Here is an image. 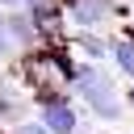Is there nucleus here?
I'll return each mask as SVG.
<instances>
[{
	"label": "nucleus",
	"instance_id": "7ed1b4c3",
	"mask_svg": "<svg viewBox=\"0 0 134 134\" xmlns=\"http://www.w3.org/2000/svg\"><path fill=\"white\" fill-rule=\"evenodd\" d=\"M105 13H109L105 0H75V4H71V17H75L80 25H92V21H100Z\"/></svg>",
	"mask_w": 134,
	"mask_h": 134
},
{
	"label": "nucleus",
	"instance_id": "f257e3e1",
	"mask_svg": "<svg viewBox=\"0 0 134 134\" xmlns=\"http://www.w3.org/2000/svg\"><path fill=\"white\" fill-rule=\"evenodd\" d=\"M75 84H80V92L88 96V105H92L100 117H109V121H113V117L121 113V105L113 100V84H109V80H105L96 67H84V71L75 75Z\"/></svg>",
	"mask_w": 134,
	"mask_h": 134
},
{
	"label": "nucleus",
	"instance_id": "6e6552de",
	"mask_svg": "<svg viewBox=\"0 0 134 134\" xmlns=\"http://www.w3.org/2000/svg\"><path fill=\"white\" fill-rule=\"evenodd\" d=\"M130 96H134V88H130Z\"/></svg>",
	"mask_w": 134,
	"mask_h": 134
},
{
	"label": "nucleus",
	"instance_id": "39448f33",
	"mask_svg": "<svg viewBox=\"0 0 134 134\" xmlns=\"http://www.w3.org/2000/svg\"><path fill=\"white\" fill-rule=\"evenodd\" d=\"M25 134H46V126H25Z\"/></svg>",
	"mask_w": 134,
	"mask_h": 134
},
{
	"label": "nucleus",
	"instance_id": "1a4fd4ad",
	"mask_svg": "<svg viewBox=\"0 0 134 134\" xmlns=\"http://www.w3.org/2000/svg\"><path fill=\"white\" fill-rule=\"evenodd\" d=\"M0 50H4V42H0Z\"/></svg>",
	"mask_w": 134,
	"mask_h": 134
},
{
	"label": "nucleus",
	"instance_id": "0eeeda50",
	"mask_svg": "<svg viewBox=\"0 0 134 134\" xmlns=\"http://www.w3.org/2000/svg\"><path fill=\"white\" fill-rule=\"evenodd\" d=\"M0 4H21V0H0Z\"/></svg>",
	"mask_w": 134,
	"mask_h": 134
},
{
	"label": "nucleus",
	"instance_id": "20e7f679",
	"mask_svg": "<svg viewBox=\"0 0 134 134\" xmlns=\"http://www.w3.org/2000/svg\"><path fill=\"white\" fill-rule=\"evenodd\" d=\"M113 59H117V67H121V71H130V75H134V46H130V42H117V46H113Z\"/></svg>",
	"mask_w": 134,
	"mask_h": 134
},
{
	"label": "nucleus",
	"instance_id": "f03ea898",
	"mask_svg": "<svg viewBox=\"0 0 134 134\" xmlns=\"http://www.w3.org/2000/svg\"><path fill=\"white\" fill-rule=\"evenodd\" d=\"M42 126H46V134H75V113H71L67 105L50 100L46 113H42Z\"/></svg>",
	"mask_w": 134,
	"mask_h": 134
},
{
	"label": "nucleus",
	"instance_id": "423d86ee",
	"mask_svg": "<svg viewBox=\"0 0 134 134\" xmlns=\"http://www.w3.org/2000/svg\"><path fill=\"white\" fill-rule=\"evenodd\" d=\"M29 4H38V8H42V4H46V0H29Z\"/></svg>",
	"mask_w": 134,
	"mask_h": 134
}]
</instances>
